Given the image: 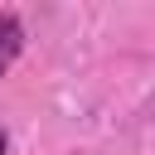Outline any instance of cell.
<instances>
[{
  "label": "cell",
  "mask_w": 155,
  "mask_h": 155,
  "mask_svg": "<svg viewBox=\"0 0 155 155\" xmlns=\"http://www.w3.org/2000/svg\"><path fill=\"white\" fill-rule=\"evenodd\" d=\"M19 48H24V29H19V19H15V15H0V73L15 63Z\"/></svg>",
  "instance_id": "6da1fadb"
},
{
  "label": "cell",
  "mask_w": 155,
  "mask_h": 155,
  "mask_svg": "<svg viewBox=\"0 0 155 155\" xmlns=\"http://www.w3.org/2000/svg\"><path fill=\"white\" fill-rule=\"evenodd\" d=\"M5 150H10V136H5V131H0V155H5Z\"/></svg>",
  "instance_id": "7a4b0ae2"
}]
</instances>
